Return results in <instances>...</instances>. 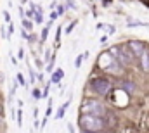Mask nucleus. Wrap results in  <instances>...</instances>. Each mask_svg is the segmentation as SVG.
Returning a JSON list of instances; mask_svg holds the SVG:
<instances>
[{
	"instance_id": "f257e3e1",
	"label": "nucleus",
	"mask_w": 149,
	"mask_h": 133,
	"mask_svg": "<svg viewBox=\"0 0 149 133\" xmlns=\"http://www.w3.org/2000/svg\"><path fill=\"white\" fill-rule=\"evenodd\" d=\"M80 125L87 132H99L104 126V123H102V119L99 116H88V114H83L80 118Z\"/></svg>"
},
{
	"instance_id": "f03ea898",
	"label": "nucleus",
	"mask_w": 149,
	"mask_h": 133,
	"mask_svg": "<svg viewBox=\"0 0 149 133\" xmlns=\"http://www.w3.org/2000/svg\"><path fill=\"white\" fill-rule=\"evenodd\" d=\"M99 66L106 71H111V73H118L120 67H118V61L114 59V55L109 52H104L99 55Z\"/></svg>"
},
{
	"instance_id": "7ed1b4c3",
	"label": "nucleus",
	"mask_w": 149,
	"mask_h": 133,
	"mask_svg": "<svg viewBox=\"0 0 149 133\" xmlns=\"http://www.w3.org/2000/svg\"><path fill=\"white\" fill-rule=\"evenodd\" d=\"M80 112L88 114V116H101V114H104V107H102V104H99L95 100H87L80 107Z\"/></svg>"
},
{
	"instance_id": "20e7f679",
	"label": "nucleus",
	"mask_w": 149,
	"mask_h": 133,
	"mask_svg": "<svg viewBox=\"0 0 149 133\" xmlns=\"http://www.w3.org/2000/svg\"><path fill=\"white\" fill-rule=\"evenodd\" d=\"M111 54L118 59V62H125V64H130V62H132V50H130V48H125V47H113Z\"/></svg>"
},
{
	"instance_id": "39448f33",
	"label": "nucleus",
	"mask_w": 149,
	"mask_h": 133,
	"mask_svg": "<svg viewBox=\"0 0 149 133\" xmlns=\"http://www.w3.org/2000/svg\"><path fill=\"white\" fill-rule=\"evenodd\" d=\"M90 87L95 94L99 95H106L109 90H111V83L108 80H102V78H97V80H92L90 81Z\"/></svg>"
},
{
	"instance_id": "423d86ee",
	"label": "nucleus",
	"mask_w": 149,
	"mask_h": 133,
	"mask_svg": "<svg viewBox=\"0 0 149 133\" xmlns=\"http://www.w3.org/2000/svg\"><path fill=\"white\" fill-rule=\"evenodd\" d=\"M128 47H130V50H132V54H135V55H142L144 52H146V48H144V43L142 42H137V40H132L130 43H128Z\"/></svg>"
},
{
	"instance_id": "0eeeda50",
	"label": "nucleus",
	"mask_w": 149,
	"mask_h": 133,
	"mask_svg": "<svg viewBox=\"0 0 149 133\" xmlns=\"http://www.w3.org/2000/svg\"><path fill=\"white\" fill-rule=\"evenodd\" d=\"M63 76H64L63 69H56V71L52 73V76H50V81H52V83H59V81L63 80Z\"/></svg>"
},
{
	"instance_id": "6e6552de",
	"label": "nucleus",
	"mask_w": 149,
	"mask_h": 133,
	"mask_svg": "<svg viewBox=\"0 0 149 133\" xmlns=\"http://www.w3.org/2000/svg\"><path fill=\"white\" fill-rule=\"evenodd\" d=\"M141 64H142V69L144 71H149V54L148 52H144L141 55Z\"/></svg>"
},
{
	"instance_id": "1a4fd4ad",
	"label": "nucleus",
	"mask_w": 149,
	"mask_h": 133,
	"mask_svg": "<svg viewBox=\"0 0 149 133\" xmlns=\"http://www.w3.org/2000/svg\"><path fill=\"white\" fill-rule=\"evenodd\" d=\"M97 28H99V30H104L108 35H113V33H114V26H111V24H99Z\"/></svg>"
},
{
	"instance_id": "9d476101",
	"label": "nucleus",
	"mask_w": 149,
	"mask_h": 133,
	"mask_svg": "<svg viewBox=\"0 0 149 133\" xmlns=\"http://www.w3.org/2000/svg\"><path fill=\"white\" fill-rule=\"evenodd\" d=\"M83 59H85V54H83V55L80 54V55L76 57V61H74V67H76V69H78V67L81 66V62H83Z\"/></svg>"
},
{
	"instance_id": "9b49d317",
	"label": "nucleus",
	"mask_w": 149,
	"mask_h": 133,
	"mask_svg": "<svg viewBox=\"0 0 149 133\" xmlns=\"http://www.w3.org/2000/svg\"><path fill=\"white\" fill-rule=\"evenodd\" d=\"M31 26H33V24H31V21H28V19L24 17V19H23V28L30 31V30H31Z\"/></svg>"
},
{
	"instance_id": "f8f14e48",
	"label": "nucleus",
	"mask_w": 149,
	"mask_h": 133,
	"mask_svg": "<svg viewBox=\"0 0 149 133\" xmlns=\"http://www.w3.org/2000/svg\"><path fill=\"white\" fill-rule=\"evenodd\" d=\"M17 126H19V128L23 126V111H21V109L17 111Z\"/></svg>"
},
{
	"instance_id": "ddd939ff",
	"label": "nucleus",
	"mask_w": 149,
	"mask_h": 133,
	"mask_svg": "<svg viewBox=\"0 0 149 133\" xmlns=\"http://www.w3.org/2000/svg\"><path fill=\"white\" fill-rule=\"evenodd\" d=\"M35 23H38V24L43 23V14H42V12H37V14H35Z\"/></svg>"
},
{
	"instance_id": "4468645a",
	"label": "nucleus",
	"mask_w": 149,
	"mask_h": 133,
	"mask_svg": "<svg viewBox=\"0 0 149 133\" xmlns=\"http://www.w3.org/2000/svg\"><path fill=\"white\" fill-rule=\"evenodd\" d=\"M128 26H148V24L141 23V21H128Z\"/></svg>"
},
{
	"instance_id": "2eb2a0df",
	"label": "nucleus",
	"mask_w": 149,
	"mask_h": 133,
	"mask_svg": "<svg viewBox=\"0 0 149 133\" xmlns=\"http://www.w3.org/2000/svg\"><path fill=\"white\" fill-rule=\"evenodd\" d=\"M64 111H66V109L61 107V109L57 111V114H56V119H63V118H64Z\"/></svg>"
},
{
	"instance_id": "dca6fc26",
	"label": "nucleus",
	"mask_w": 149,
	"mask_h": 133,
	"mask_svg": "<svg viewBox=\"0 0 149 133\" xmlns=\"http://www.w3.org/2000/svg\"><path fill=\"white\" fill-rule=\"evenodd\" d=\"M47 36H49V28H43V31H42V38H40V42H45V40H47Z\"/></svg>"
},
{
	"instance_id": "f3484780",
	"label": "nucleus",
	"mask_w": 149,
	"mask_h": 133,
	"mask_svg": "<svg viewBox=\"0 0 149 133\" xmlns=\"http://www.w3.org/2000/svg\"><path fill=\"white\" fill-rule=\"evenodd\" d=\"M17 83H19V85H23V87H26V81H24V78H23V74H21V73L17 74Z\"/></svg>"
},
{
	"instance_id": "a211bd4d",
	"label": "nucleus",
	"mask_w": 149,
	"mask_h": 133,
	"mask_svg": "<svg viewBox=\"0 0 149 133\" xmlns=\"http://www.w3.org/2000/svg\"><path fill=\"white\" fill-rule=\"evenodd\" d=\"M35 66H37L40 71H42V67H43V61H42L40 57H38V59H35Z\"/></svg>"
},
{
	"instance_id": "6ab92c4d",
	"label": "nucleus",
	"mask_w": 149,
	"mask_h": 133,
	"mask_svg": "<svg viewBox=\"0 0 149 133\" xmlns=\"http://www.w3.org/2000/svg\"><path fill=\"white\" fill-rule=\"evenodd\" d=\"M74 24H76V21H73V23H71V24H70V26L66 28V35H68V33H71V30L74 28Z\"/></svg>"
},
{
	"instance_id": "aec40b11",
	"label": "nucleus",
	"mask_w": 149,
	"mask_h": 133,
	"mask_svg": "<svg viewBox=\"0 0 149 133\" xmlns=\"http://www.w3.org/2000/svg\"><path fill=\"white\" fill-rule=\"evenodd\" d=\"M57 16H59V14H57L56 10H52V12H50V21H56V19H57Z\"/></svg>"
},
{
	"instance_id": "412c9836",
	"label": "nucleus",
	"mask_w": 149,
	"mask_h": 133,
	"mask_svg": "<svg viewBox=\"0 0 149 133\" xmlns=\"http://www.w3.org/2000/svg\"><path fill=\"white\" fill-rule=\"evenodd\" d=\"M3 19H5V23L10 24V14H9V12H3Z\"/></svg>"
},
{
	"instance_id": "4be33fe9",
	"label": "nucleus",
	"mask_w": 149,
	"mask_h": 133,
	"mask_svg": "<svg viewBox=\"0 0 149 133\" xmlns=\"http://www.w3.org/2000/svg\"><path fill=\"white\" fill-rule=\"evenodd\" d=\"M66 3H68V7H70V9H76V5H74L73 0H66Z\"/></svg>"
},
{
	"instance_id": "5701e85b",
	"label": "nucleus",
	"mask_w": 149,
	"mask_h": 133,
	"mask_svg": "<svg viewBox=\"0 0 149 133\" xmlns=\"http://www.w3.org/2000/svg\"><path fill=\"white\" fill-rule=\"evenodd\" d=\"M21 36H23V38H26V40H28V38H30V33H26V30H24V28H23V30H21Z\"/></svg>"
},
{
	"instance_id": "b1692460",
	"label": "nucleus",
	"mask_w": 149,
	"mask_h": 133,
	"mask_svg": "<svg viewBox=\"0 0 149 133\" xmlns=\"http://www.w3.org/2000/svg\"><path fill=\"white\" fill-rule=\"evenodd\" d=\"M9 57H10V61H12V64H14V66H17V59H16V57H14L12 54H9Z\"/></svg>"
},
{
	"instance_id": "393cba45",
	"label": "nucleus",
	"mask_w": 149,
	"mask_h": 133,
	"mask_svg": "<svg viewBox=\"0 0 149 133\" xmlns=\"http://www.w3.org/2000/svg\"><path fill=\"white\" fill-rule=\"evenodd\" d=\"M33 97H35V99H40V97H42V94H40L38 90H33Z\"/></svg>"
},
{
	"instance_id": "a878e982",
	"label": "nucleus",
	"mask_w": 149,
	"mask_h": 133,
	"mask_svg": "<svg viewBox=\"0 0 149 133\" xmlns=\"http://www.w3.org/2000/svg\"><path fill=\"white\" fill-rule=\"evenodd\" d=\"M68 132H70V133H74V126L71 125V123H68Z\"/></svg>"
},
{
	"instance_id": "bb28decb",
	"label": "nucleus",
	"mask_w": 149,
	"mask_h": 133,
	"mask_svg": "<svg viewBox=\"0 0 149 133\" xmlns=\"http://www.w3.org/2000/svg\"><path fill=\"white\" fill-rule=\"evenodd\" d=\"M14 35V24H9V36Z\"/></svg>"
},
{
	"instance_id": "cd10ccee",
	"label": "nucleus",
	"mask_w": 149,
	"mask_h": 133,
	"mask_svg": "<svg viewBox=\"0 0 149 133\" xmlns=\"http://www.w3.org/2000/svg\"><path fill=\"white\" fill-rule=\"evenodd\" d=\"M37 80L40 81V83L43 81V73H38V74H37Z\"/></svg>"
},
{
	"instance_id": "c85d7f7f",
	"label": "nucleus",
	"mask_w": 149,
	"mask_h": 133,
	"mask_svg": "<svg viewBox=\"0 0 149 133\" xmlns=\"http://www.w3.org/2000/svg\"><path fill=\"white\" fill-rule=\"evenodd\" d=\"M24 57V50L23 48H19V59H23Z\"/></svg>"
},
{
	"instance_id": "c756f323",
	"label": "nucleus",
	"mask_w": 149,
	"mask_h": 133,
	"mask_svg": "<svg viewBox=\"0 0 149 133\" xmlns=\"http://www.w3.org/2000/svg\"><path fill=\"white\" fill-rule=\"evenodd\" d=\"M63 12H64V7H63V5H61V7H59V9H57V14H63Z\"/></svg>"
},
{
	"instance_id": "7c9ffc66",
	"label": "nucleus",
	"mask_w": 149,
	"mask_h": 133,
	"mask_svg": "<svg viewBox=\"0 0 149 133\" xmlns=\"http://www.w3.org/2000/svg\"><path fill=\"white\" fill-rule=\"evenodd\" d=\"M21 2H23V3H26V2H28V0H21Z\"/></svg>"
}]
</instances>
